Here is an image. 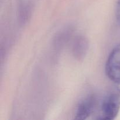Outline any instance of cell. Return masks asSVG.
Returning <instances> with one entry per match:
<instances>
[{
  "instance_id": "cell-1",
  "label": "cell",
  "mask_w": 120,
  "mask_h": 120,
  "mask_svg": "<svg viewBox=\"0 0 120 120\" xmlns=\"http://www.w3.org/2000/svg\"><path fill=\"white\" fill-rule=\"evenodd\" d=\"M120 110V87L115 86L105 94L101 102L98 120H112Z\"/></svg>"
},
{
  "instance_id": "cell-2",
  "label": "cell",
  "mask_w": 120,
  "mask_h": 120,
  "mask_svg": "<svg viewBox=\"0 0 120 120\" xmlns=\"http://www.w3.org/2000/svg\"><path fill=\"white\" fill-rule=\"evenodd\" d=\"M105 73L110 80L120 84V42L111 50L105 63Z\"/></svg>"
},
{
  "instance_id": "cell-3",
  "label": "cell",
  "mask_w": 120,
  "mask_h": 120,
  "mask_svg": "<svg viewBox=\"0 0 120 120\" xmlns=\"http://www.w3.org/2000/svg\"><path fill=\"white\" fill-rule=\"evenodd\" d=\"M97 104V96L95 94H90L82 98L76 107L75 119L86 120L91 116Z\"/></svg>"
},
{
  "instance_id": "cell-4",
  "label": "cell",
  "mask_w": 120,
  "mask_h": 120,
  "mask_svg": "<svg viewBox=\"0 0 120 120\" xmlns=\"http://www.w3.org/2000/svg\"><path fill=\"white\" fill-rule=\"evenodd\" d=\"M89 48L87 39L84 36H79L75 41L73 46V53L76 59H83L85 57Z\"/></svg>"
},
{
  "instance_id": "cell-5",
  "label": "cell",
  "mask_w": 120,
  "mask_h": 120,
  "mask_svg": "<svg viewBox=\"0 0 120 120\" xmlns=\"http://www.w3.org/2000/svg\"><path fill=\"white\" fill-rule=\"evenodd\" d=\"M116 16L117 23L120 25V0H117L116 5Z\"/></svg>"
}]
</instances>
